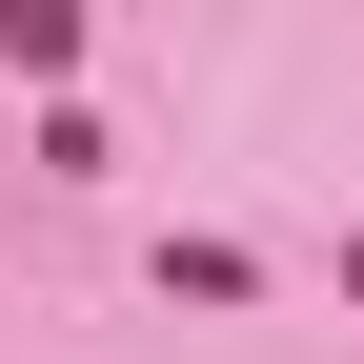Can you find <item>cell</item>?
Returning <instances> with one entry per match:
<instances>
[{
  "label": "cell",
  "mask_w": 364,
  "mask_h": 364,
  "mask_svg": "<svg viewBox=\"0 0 364 364\" xmlns=\"http://www.w3.org/2000/svg\"><path fill=\"white\" fill-rule=\"evenodd\" d=\"M344 304H364V263H344Z\"/></svg>",
  "instance_id": "6da1fadb"
}]
</instances>
